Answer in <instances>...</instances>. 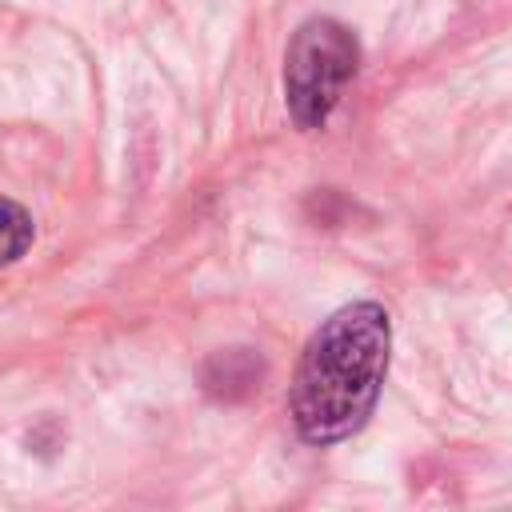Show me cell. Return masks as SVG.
<instances>
[{
    "mask_svg": "<svg viewBox=\"0 0 512 512\" xmlns=\"http://www.w3.org/2000/svg\"><path fill=\"white\" fill-rule=\"evenodd\" d=\"M388 312L372 300L332 312L308 340L292 380V420L304 440L336 444L364 428L388 372Z\"/></svg>",
    "mask_w": 512,
    "mask_h": 512,
    "instance_id": "6da1fadb",
    "label": "cell"
},
{
    "mask_svg": "<svg viewBox=\"0 0 512 512\" xmlns=\"http://www.w3.org/2000/svg\"><path fill=\"white\" fill-rule=\"evenodd\" d=\"M360 48L352 32L328 16L300 24L284 60V92L292 120L300 128H320L328 112L340 104L348 80L356 76Z\"/></svg>",
    "mask_w": 512,
    "mask_h": 512,
    "instance_id": "7a4b0ae2",
    "label": "cell"
},
{
    "mask_svg": "<svg viewBox=\"0 0 512 512\" xmlns=\"http://www.w3.org/2000/svg\"><path fill=\"white\" fill-rule=\"evenodd\" d=\"M32 236H36L32 216L20 204H12V200L0 196V268L12 264V260H20L28 252V244H32Z\"/></svg>",
    "mask_w": 512,
    "mask_h": 512,
    "instance_id": "3957f363",
    "label": "cell"
}]
</instances>
